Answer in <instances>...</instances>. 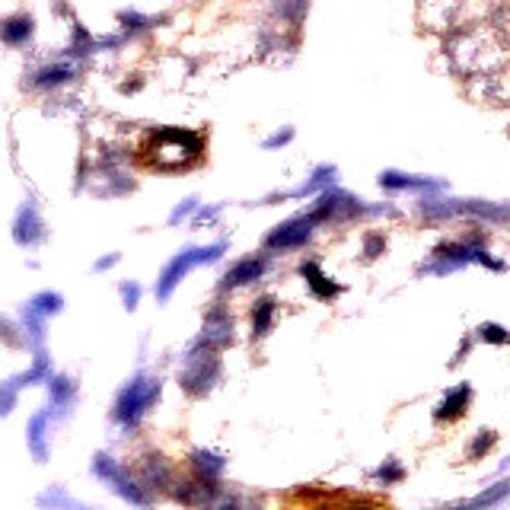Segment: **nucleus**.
Segmentation results:
<instances>
[{
	"label": "nucleus",
	"instance_id": "13",
	"mask_svg": "<svg viewBox=\"0 0 510 510\" xmlns=\"http://www.w3.org/2000/svg\"><path fill=\"white\" fill-rule=\"evenodd\" d=\"M265 255H249V259H240V262L234 265V268L224 275V291H234V287H246L252 285V281H259V277L265 275Z\"/></svg>",
	"mask_w": 510,
	"mask_h": 510
},
{
	"label": "nucleus",
	"instance_id": "19",
	"mask_svg": "<svg viewBox=\"0 0 510 510\" xmlns=\"http://www.w3.org/2000/svg\"><path fill=\"white\" fill-rule=\"evenodd\" d=\"M275 313H277L275 297H262L259 303H255V310H252V336L255 338L268 336L271 326H275Z\"/></svg>",
	"mask_w": 510,
	"mask_h": 510
},
{
	"label": "nucleus",
	"instance_id": "10",
	"mask_svg": "<svg viewBox=\"0 0 510 510\" xmlns=\"http://www.w3.org/2000/svg\"><path fill=\"white\" fill-rule=\"evenodd\" d=\"M36 36V16L32 13H10L0 20V45L7 48H26Z\"/></svg>",
	"mask_w": 510,
	"mask_h": 510
},
{
	"label": "nucleus",
	"instance_id": "11",
	"mask_svg": "<svg viewBox=\"0 0 510 510\" xmlns=\"http://www.w3.org/2000/svg\"><path fill=\"white\" fill-rule=\"evenodd\" d=\"M13 240H16V246H22V249H30V246H36V242L45 240L42 217H38L36 204H32V201L22 204L20 214H16V220H13Z\"/></svg>",
	"mask_w": 510,
	"mask_h": 510
},
{
	"label": "nucleus",
	"instance_id": "8",
	"mask_svg": "<svg viewBox=\"0 0 510 510\" xmlns=\"http://www.w3.org/2000/svg\"><path fill=\"white\" fill-rule=\"evenodd\" d=\"M77 73H81V67H77L73 58L48 61V64H38L36 71L30 73V87L32 89H58V87H64V83H71Z\"/></svg>",
	"mask_w": 510,
	"mask_h": 510
},
{
	"label": "nucleus",
	"instance_id": "30",
	"mask_svg": "<svg viewBox=\"0 0 510 510\" xmlns=\"http://www.w3.org/2000/svg\"><path fill=\"white\" fill-rule=\"evenodd\" d=\"M293 140V128H281V132H275L271 138H265V150H277V147H285Z\"/></svg>",
	"mask_w": 510,
	"mask_h": 510
},
{
	"label": "nucleus",
	"instance_id": "20",
	"mask_svg": "<svg viewBox=\"0 0 510 510\" xmlns=\"http://www.w3.org/2000/svg\"><path fill=\"white\" fill-rule=\"evenodd\" d=\"M300 275H303L306 281H310V287H313V293H316L319 300H332V297L338 293V287L332 285V281H328L326 275H322L319 265H316V262H303V265H300Z\"/></svg>",
	"mask_w": 510,
	"mask_h": 510
},
{
	"label": "nucleus",
	"instance_id": "17",
	"mask_svg": "<svg viewBox=\"0 0 510 510\" xmlns=\"http://www.w3.org/2000/svg\"><path fill=\"white\" fill-rule=\"evenodd\" d=\"M64 310V297L61 293H51L42 291L30 300V303L22 306V316H32V319H51V316H58Z\"/></svg>",
	"mask_w": 510,
	"mask_h": 510
},
{
	"label": "nucleus",
	"instance_id": "1",
	"mask_svg": "<svg viewBox=\"0 0 510 510\" xmlns=\"http://www.w3.org/2000/svg\"><path fill=\"white\" fill-rule=\"evenodd\" d=\"M444 55L453 73L472 81V77L510 64V36L497 22H469V26L446 32Z\"/></svg>",
	"mask_w": 510,
	"mask_h": 510
},
{
	"label": "nucleus",
	"instance_id": "5",
	"mask_svg": "<svg viewBox=\"0 0 510 510\" xmlns=\"http://www.w3.org/2000/svg\"><path fill=\"white\" fill-rule=\"evenodd\" d=\"M220 379V361L214 354L211 344L198 342L195 348L185 354V364H183V373H179V383L189 395H204L211 393L214 383Z\"/></svg>",
	"mask_w": 510,
	"mask_h": 510
},
{
	"label": "nucleus",
	"instance_id": "26",
	"mask_svg": "<svg viewBox=\"0 0 510 510\" xmlns=\"http://www.w3.org/2000/svg\"><path fill=\"white\" fill-rule=\"evenodd\" d=\"M495 430H479V438L472 440V446H469V459H479L481 453H489L491 446H495Z\"/></svg>",
	"mask_w": 510,
	"mask_h": 510
},
{
	"label": "nucleus",
	"instance_id": "33",
	"mask_svg": "<svg viewBox=\"0 0 510 510\" xmlns=\"http://www.w3.org/2000/svg\"><path fill=\"white\" fill-rule=\"evenodd\" d=\"M220 211H224L220 204H211V208H198V211H195V224H211V220H217Z\"/></svg>",
	"mask_w": 510,
	"mask_h": 510
},
{
	"label": "nucleus",
	"instance_id": "4",
	"mask_svg": "<svg viewBox=\"0 0 510 510\" xmlns=\"http://www.w3.org/2000/svg\"><path fill=\"white\" fill-rule=\"evenodd\" d=\"M157 399H160V379L138 373V377H134L132 383H128V387L118 393L112 418H115L122 428H134V424H138L140 418L150 412L153 402H157Z\"/></svg>",
	"mask_w": 510,
	"mask_h": 510
},
{
	"label": "nucleus",
	"instance_id": "27",
	"mask_svg": "<svg viewBox=\"0 0 510 510\" xmlns=\"http://www.w3.org/2000/svg\"><path fill=\"white\" fill-rule=\"evenodd\" d=\"M507 495H510V481H497L495 489L485 491V495H479L472 504H479V507H489V504H497L501 497H507Z\"/></svg>",
	"mask_w": 510,
	"mask_h": 510
},
{
	"label": "nucleus",
	"instance_id": "21",
	"mask_svg": "<svg viewBox=\"0 0 510 510\" xmlns=\"http://www.w3.org/2000/svg\"><path fill=\"white\" fill-rule=\"evenodd\" d=\"M191 466H195L198 475H204V479H217V475L224 472L226 459L217 456V453H211V450H195L191 453Z\"/></svg>",
	"mask_w": 510,
	"mask_h": 510
},
{
	"label": "nucleus",
	"instance_id": "23",
	"mask_svg": "<svg viewBox=\"0 0 510 510\" xmlns=\"http://www.w3.org/2000/svg\"><path fill=\"white\" fill-rule=\"evenodd\" d=\"M379 183L387 185V189H434V185H438V183H430V179H418V175H399V173L379 175Z\"/></svg>",
	"mask_w": 510,
	"mask_h": 510
},
{
	"label": "nucleus",
	"instance_id": "9",
	"mask_svg": "<svg viewBox=\"0 0 510 510\" xmlns=\"http://www.w3.org/2000/svg\"><path fill=\"white\" fill-rule=\"evenodd\" d=\"M310 236H313V217H293L271 230L268 240H265V249H297Z\"/></svg>",
	"mask_w": 510,
	"mask_h": 510
},
{
	"label": "nucleus",
	"instance_id": "6",
	"mask_svg": "<svg viewBox=\"0 0 510 510\" xmlns=\"http://www.w3.org/2000/svg\"><path fill=\"white\" fill-rule=\"evenodd\" d=\"M93 475L106 481V485H109L118 497H124V501H132V504H147V501H150V497H147V491H144V481H138L134 475H128V469L118 466L115 459L106 456V453H99V456L93 459Z\"/></svg>",
	"mask_w": 510,
	"mask_h": 510
},
{
	"label": "nucleus",
	"instance_id": "14",
	"mask_svg": "<svg viewBox=\"0 0 510 510\" xmlns=\"http://www.w3.org/2000/svg\"><path fill=\"white\" fill-rule=\"evenodd\" d=\"M48 428H51V408H42L30 418V428H26V444H30L36 463L48 459Z\"/></svg>",
	"mask_w": 510,
	"mask_h": 510
},
{
	"label": "nucleus",
	"instance_id": "24",
	"mask_svg": "<svg viewBox=\"0 0 510 510\" xmlns=\"http://www.w3.org/2000/svg\"><path fill=\"white\" fill-rule=\"evenodd\" d=\"M166 479H169V466L163 463L160 456H147V463H144V489L147 485H166Z\"/></svg>",
	"mask_w": 510,
	"mask_h": 510
},
{
	"label": "nucleus",
	"instance_id": "31",
	"mask_svg": "<svg viewBox=\"0 0 510 510\" xmlns=\"http://www.w3.org/2000/svg\"><path fill=\"white\" fill-rule=\"evenodd\" d=\"M195 211H198V201H195V198H185V201L179 204L173 214H169V224H179V220H185L189 214H195Z\"/></svg>",
	"mask_w": 510,
	"mask_h": 510
},
{
	"label": "nucleus",
	"instance_id": "12",
	"mask_svg": "<svg viewBox=\"0 0 510 510\" xmlns=\"http://www.w3.org/2000/svg\"><path fill=\"white\" fill-rule=\"evenodd\" d=\"M201 342L211 344V348H224V344L234 342V319H230L224 306H214L211 313L204 316Z\"/></svg>",
	"mask_w": 510,
	"mask_h": 510
},
{
	"label": "nucleus",
	"instance_id": "25",
	"mask_svg": "<svg viewBox=\"0 0 510 510\" xmlns=\"http://www.w3.org/2000/svg\"><path fill=\"white\" fill-rule=\"evenodd\" d=\"M16 395H20V387H16L13 379H7V383H0V418H7L10 412H13Z\"/></svg>",
	"mask_w": 510,
	"mask_h": 510
},
{
	"label": "nucleus",
	"instance_id": "15",
	"mask_svg": "<svg viewBox=\"0 0 510 510\" xmlns=\"http://www.w3.org/2000/svg\"><path fill=\"white\" fill-rule=\"evenodd\" d=\"M45 387H48V395H51V415H67L71 405L77 402V383L51 373V377L45 379Z\"/></svg>",
	"mask_w": 510,
	"mask_h": 510
},
{
	"label": "nucleus",
	"instance_id": "36",
	"mask_svg": "<svg viewBox=\"0 0 510 510\" xmlns=\"http://www.w3.org/2000/svg\"><path fill=\"white\" fill-rule=\"evenodd\" d=\"M112 265H118V255H109V259H99V262L93 265V271H109Z\"/></svg>",
	"mask_w": 510,
	"mask_h": 510
},
{
	"label": "nucleus",
	"instance_id": "16",
	"mask_svg": "<svg viewBox=\"0 0 510 510\" xmlns=\"http://www.w3.org/2000/svg\"><path fill=\"white\" fill-rule=\"evenodd\" d=\"M469 402H472V389L469 387H456L446 393V399L440 402V408L434 412V418L438 421H453V418H463L466 415Z\"/></svg>",
	"mask_w": 510,
	"mask_h": 510
},
{
	"label": "nucleus",
	"instance_id": "28",
	"mask_svg": "<svg viewBox=\"0 0 510 510\" xmlns=\"http://www.w3.org/2000/svg\"><path fill=\"white\" fill-rule=\"evenodd\" d=\"M122 303H124V310H138L140 285H134V281H124V285H122Z\"/></svg>",
	"mask_w": 510,
	"mask_h": 510
},
{
	"label": "nucleus",
	"instance_id": "18",
	"mask_svg": "<svg viewBox=\"0 0 510 510\" xmlns=\"http://www.w3.org/2000/svg\"><path fill=\"white\" fill-rule=\"evenodd\" d=\"M271 20L287 22V26H300L310 13V0H271Z\"/></svg>",
	"mask_w": 510,
	"mask_h": 510
},
{
	"label": "nucleus",
	"instance_id": "32",
	"mask_svg": "<svg viewBox=\"0 0 510 510\" xmlns=\"http://www.w3.org/2000/svg\"><path fill=\"white\" fill-rule=\"evenodd\" d=\"M38 504H64V507H73V501L64 495L61 489H51V491H45L42 497H38Z\"/></svg>",
	"mask_w": 510,
	"mask_h": 510
},
{
	"label": "nucleus",
	"instance_id": "2",
	"mask_svg": "<svg viewBox=\"0 0 510 510\" xmlns=\"http://www.w3.org/2000/svg\"><path fill=\"white\" fill-rule=\"evenodd\" d=\"M204 153V138L189 128H160L150 132L140 147V160L160 173H179L191 169Z\"/></svg>",
	"mask_w": 510,
	"mask_h": 510
},
{
	"label": "nucleus",
	"instance_id": "29",
	"mask_svg": "<svg viewBox=\"0 0 510 510\" xmlns=\"http://www.w3.org/2000/svg\"><path fill=\"white\" fill-rule=\"evenodd\" d=\"M479 332H481V338H485V342H491V344H504V342H510L507 332H504L501 326H495V322H489V326H481Z\"/></svg>",
	"mask_w": 510,
	"mask_h": 510
},
{
	"label": "nucleus",
	"instance_id": "35",
	"mask_svg": "<svg viewBox=\"0 0 510 510\" xmlns=\"http://www.w3.org/2000/svg\"><path fill=\"white\" fill-rule=\"evenodd\" d=\"M379 479H383V481H399L402 469L395 466V463H387V469H379Z\"/></svg>",
	"mask_w": 510,
	"mask_h": 510
},
{
	"label": "nucleus",
	"instance_id": "22",
	"mask_svg": "<svg viewBox=\"0 0 510 510\" xmlns=\"http://www.w3.org/2000/svg\"><path fill=\"white\" fill-rule=\"evenodd\" d=\"M118 22H122V32L128 38L140 36V32H150L153 26H157V20H153V16L138 13V10H122V13H118Z\"/></svg>",
	"mask_w": 510,
	"mask_h": 510
},
{
	"label": "nucleus",
	"instance_id": "7",
	"mask_svg": "<svg viewBox=\"0 0 510 510\" xmlns=\"http://www.w3.org/2000/svg\"><path fill=\"white\" fill-rule=\"evenodd\" d=\"M469 93L481 106H510V64L497 67L491 73H481L469 81Z\"/></svg>",
	"mask_w": 510,
	"mask_h": 510
},
{
	"label": "nucleus",
	"instance_id": "3",
	"mask_svg": "<svg viewBox=\"0 0 510 510\" xmlns=\"http://www.w3.org/2000/svg\"><path fill=\"white\" fill-rule=\"evenodd\" d=\"M226 252V242H211V246H189L183 249V252L175 255L173 262L166 265V268L160 271V281H157V297H160V303H166L169 297H173V291L179 287V281H183L185 275H189L191 268H198V265H211L217 262L220 255Z\"/></svg>",
	"mask_w": 510,
	"mask_h": 510
},
{
	"label": "nucleus",
	"instance_id": "34",
	"mask_svg": "<svg viewBox=\"0 0 510 510\" xmlns=\"http://www.w3.org/2000/svg\"><path fill=\"white\" fill-rule=\"evenodd\" d=\"M383 246H387V242H383V236H377V234L367 236V240H364V252H367V259H377V252H379V249H383Z\"/></svg>",
	"mask_w": 510,
	"mask_h": 510
}]
</instances>
